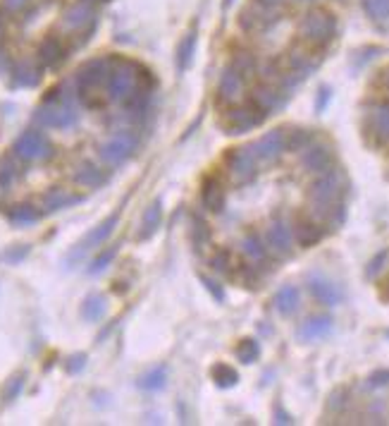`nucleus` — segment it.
Segmentation results:
<instances>
[{"instance_id": "obj_1", "label": "nucleus", "mask_w": 389, "mask_h": 426, "mask_svg": "<svg viewBox=\"0 0 389 426\" xmlns=\"http://www.w3.org/2000/svg\"><path fill=\"white\" fill-rule=\"evenodd\" d=\"M349 189V178L344 168H329L325 173H320L318 178L311 182L308 187V199H311L313 213H320L322 208L344 201V194Z\"/></svg>"}, {"instance_id": "obj_2", "label": "nucleus", "mask_w": 389, "mask_h": 426, "mask_svg": "<svg viewBox=\"0 0 389 426\" xmlns=\"http://www.w3.org/2000/svg\"><path fill=\"white\" fill-rule=\"evenodd\" d=\"M146 77H150V72L143 70L138 63L113 58V70H110V77L105 82V96L113 103H122Z\"/></svg>"}, {"instance_id": "obj_3", "label": "nucleus", "mask_w": 389, "mask_h": 426, "mask_svg": "<svg viewBox=\"0 0 389 426\" xmlns=\"http://www.w3.org/2000/svg\"><path fill=\"white\" fill-rule=\"evenodd\" d=\"M337 17L329 10H311L308 15H303L299 22V34L306 43H311L313 48H325L337 38Z\"/></svg>"}, {"instance_id": "obj_4", "label": "nucleus", "mask_w": 389, "mask_h": 426, "mask_svg": "<svg viewBox=\"0 0 389 426\" xmlns=\"http://www.w3.org/2000/svg\"><path fill=\"white\" fill-rule=\"evenodd\" d=\"M136 147H138V134L134 129H117L108 142L101 144L98 159H101L105 166H120L122 161H127L129 156L134 154Z\"/></svg>"}, {"instance_id": "obj_5", "label": "nucleus", "mask_w": 389, "mask_h": 426, "mask_svg": "<svg viewBox=\"0 0 389 426\" xmlns=\"http://www.w3.org/2000/svg\"><path fill=\"white\" fill-rule=\"evenodd\" d=\"M12 156L17 161H31V163H38V161H48L53 156V147L48 142V137L38 129H29L24 132L19 139L15 142L12 147Z\"/></svg>"}, {"instance_id": "obj_6", "label": "nucleus", "mask_w": 389, "mask_h": 426, "mask_svg": "<svg viewBox=\"0 0 389 426\" xmlns=\"http://www.w3.org/2000/svg\"><path fill=\"white\" fill-rule=\"evenodd\" d=\"M227 170L236 185H251L258 178V159L253 156L251 147L232 149L227 154Z\"/></svg>"}, {"instance_id": "obj_7", "label": "nucleus", "mask_w": 389, "mask_h": 426, "mask_svg": "<svg viewBox=\"0 0 389 426\" xmlns=\"http://www.w3.org/2000/svg\"><path fill=\"white\" fill-rule=\"evenodd\" d=\"M263 120H265V115L246 101L243 106H229L225 117H222V129L227 134H243L251 132L253 127H258Z\"/></svg>"}, {"instance_id": "obj_8", "label": "nucleus", "mask_w": 389, "mask_h": 426, "mask_svg": "<svg viewBox=\"0 0 389 426\" xmlns=\"http://www.w3.org/2000/svg\"><path fill=\"white\" fill-rule=\"evenodd\" d=\"M280 22V15L273 5H265L261 0H253L251 5L241 10L239 15V27L243 31H268Z\"/></svg>"}, {"instance_id": "obj_9", "label": "nucleus", "mask_w": 389, "mask_h": 426, "mask_svg": "<svg viewBox=\"0 0 389 426\" xmlns=\"http://www.w3.org/2000/svg\"><path fill=\"white\" fill-rule=\"evenodd\" d=\"M263 240H265V247H268V252L273 254V257H277V259L292 257V252H294V233H292V228L287 225V220L275 218L273 225L265 230V238H263Z\"/></svg>"}, {"instance_id": "obj_10", "label": "nucleus", "mask_w": 389, "mask_h": 426, "mask_svg": "<svg viewBox=\"0 0 389 426\" xmlns=\"http://www.w3.org/2000/svg\"><path fill=\"white\" fill-rule=\"evenodd\" d=\"M289 96L292 94H287L285 89H280V87H275V84H261V87H256L253 89V94H251V98H248V103L256 108V110H261L263 115L265 117H270L275 113V110H280V108H285L287 106V101H289Z\"/></svg>"}, {"instance_id": "obj_11", "label": "nucleus", "mask_w": 389, "mask_h": 426, "mask_svg": "<svg viewBox=\"0 0 389 426\" xmlns=\"http://www.w3.org/2000/svg\"><path fill=\"white\" fill-rule=\"evenodd\" d=\"M251 151L256 159L263 163L280 161V156L287 151V129H282V127L270 129L268 134H263L258 142L251 144Z\"/></svg>"}, {"instance_id": "obj_12", "label": "nucleus", "mask_w": 389, "mask_h": 426, "mask_svg": "<svg viewBox=\"0 0 389 426\" xmlns=\"http://www.w3.org/2000/svg\"><path fill=\"white\" fill-rule=\"evenodd\" d=\"M94 27H96V12L87 3H79V5H75V8H70L67 15L62 17V29L70 31V34L87 36V34H91V29Z\"/></svg>"}, {"instance_id": "obj_13", "label": "nucleus", "mask_w": 389, "mask_h": 426, "mask_svg": "<svg viewBox=\"0 0 389 426\" xmlns=\"http://www.w3.org/2000/svg\"><path fill=\"white\" fill-rule=\"evenodd\" d=\"M301 166L308 170V173H325L334 166V151L327 147V144H308L301 151Z\"/></svg>"}, {"instance_id": "obj_14", "label": "nucleus", "mask_w": 389, "mask_h": 426, "mask_svg": "<svg viewBox=\"0 0 389 426\" xmlns=\"http://www.w3.org/2000/svg\"><path fill=\"white\" fill-rule=\"evenodd\" d=\"M241 89H243V77L227 63V68L220 75V82H217V103L234 106L241 96Z\"/></svg>"}, {"instance_id": "obj_15", "label": "nucleus", "mask_w": 389, "mask_h": 426, "mask_svg": "<svg viewBox=\"0 0 389 426\" xmlns=\"http://www.w3.org/2000/svg\"><path fill=\"white\" fill-rule=\"evenodd\" d=\"M308 290L325 307H337L341 299H344V292H341L332 280H327L325 275H311V278H308Z\"/></svg>"}, {"instance_id": "obj_16", "label": "nucleus", "mask_w": 389, "mask_h": 426, "mask_svg": "<svg viewBox=\"0 0 389 426\" xmlns=\"http://www.w3.org/2000/svg\"><path fill=\"white\" fill-rule=\"evenodd\" d=\"M36 58H38L41 70L55 68V65H60L65 58H67V46H65L57 36H48V38H43L41 46H38Z\"/></svg>"}, {"instance_id": "obj_17", "label": "nucleus", "mask_w": 389, "mask_h": 426, "mask_svg": "<svg viewBox=\"0 0 389 426\" xmlns=\"http://www.w3.org/2000/svg\"><path fill=\"white\" fill-rule=\"evenodd\" d=\"M201 201L208 211L213 213H222L225 211V201H227V192H225V185H222L220 178H208L203 182V189H201Z\"/></svg>"}, {"instance_id": "obj_18", "label": "nucleus", "mask_w": 389, "mask_h": 426, "mask_svg": "<svg viewBox=\"0 0 389 426\" xmlns=\"http://www.w3.org/2000/svg\"><path fill=\"white\" fill-rule=\"evenodd\" d=\"M329 331H332V316L320 314V316H311L303 321L299 331H296V338H299L301 343H313V340L325 338Z\"/></svg>"}, {"instance_id": "obj_19", "label": "nucleus", "mask_w": 389, "mask_h": 426, "mask_svg": "<svg viewBox=\"0 0 389 426\" xmlns=\"http://www.w3.org/2000/svg\"><path fill=\"white\" fill-rule=\"evenodd\" d=\"M294 240H296V245L299 247H315L318 242L325 238L327 235V228L322 225V223H318V220H299L294 225Z\"/></svg>"}, {"instance_id": "obj_20", "label": "nucleus", "mask_w": 389, "mask_h": 426, "mask_svg": "<svg viewBox=\"0 0 389 426\" xmlns=\"http://www.w3.org/2000/svg\"><path fill=\"white\" fill-rule=\"evenodd\" d=\"M368 129L375 134V139L382 144H389V106L378 103L371 113H368Z\"/></svg>"}, {"instance_id": "obj_21", "label": "nucleus", "mask_w": 389, "mask_h": 426, "mask_svg": "<svg viewBox=\"0 0 389 426\" xmlns=\"http://www.w3.org/2000/svg\"><path fill=\"white\" fill-rule=\"evenodd\" d=\"M241 252H243V257L251 261V264H258V266L265 264L268 257H270V252L265 247V240H263L258 233H246V235H243Z\"/></svg>"}, {"instance_id": "obj_22", "label": "nucleus", "mask_w": 389, "mask_h": 426, "mask_svg": "<svg viewBox=\"0 0 389 426\" xmlns=\"http://www.w3.org/2000/svg\"><path fill=\"white\" fill-rule=\"evenodd\" d=\"M301 304V292L296 285H285L280 287L275 294V309L282 314V316H292V314L299 309Z\"/></svg>"}, {"instance_id": "obj_23", "label": "nucleus", "mask_w": 389, "mask_h": 426, "mask_svg": "<svg viewBox=\"0 0 389 426\" xmlns=\"http://www.w3.org/2000/svg\"><path fill=\"white\" fill-rule=\"evenodd\" d=\"M105 180H108V170L98 168V166H94V163H82L75 173V182L82 187H87V189L101 187Z\"/></svg>"}, {"instance_id": "obj_24", "label": "nucleus", "mask_w": 389, "mask_h": 426, "mask_svg": "<svg viewBox=\"0 0 389 426\" xmlns=\"http://www.w3.org/2000/svg\"><path fill=\"white\" fill-rule=\"evenodd\" d=\"M160 220H163V201L155 199L153 204L146 208V213H143L141 230H138V240L150 238V235H153L158 228H160Z\"/></svg>"}, {"instance_id": "obj_25", "label": "nucleus", "mask_w": 389, "mask_h": 426, "mask_svg": "<svg viewBox=\"0 0 389 426\" xmlns=\"http://www.w3.org/2000/svg\"><path fill=\"white\" fill-rule=\"evenodd\" d=\"M229 65H232V68L243 77V82L251 80L256 72H258V60H256V55L248 53V50H239V53H234Z\"/></svg>"}, {"instance_id": "obj_26", "label": "nucleus", "mask_w": 389, "mask_h": 426, "mask_svg": "<svg viewBox=\"0 0 389 426\" xmlns=\"http://www.w3.org/2000/svg\"><path fill=\"white\" fill-rule=\"evenodd\" d=\"M191 240H194L196 247H208L210 242H213V230H210V225L206 220H203L201 213H194V218H191Z\"/></svg>"}, {"instance_id": "obj_27", "label": "nucleus", "mask_w": 389, "mask_h": 426, "mask_svg": "<svg viewBox=\"0 0 389 426\" xmlns=\"http://www.w3.org/2000/svg\"><path fill=\"white\" fill-rule=\"evenodd\" d=\"M234 352L241 364H253V362H258V357H261V343L253 338H243L241 343L236 345Z\"/></svg>"}, {"instance_id": "obj_28", "label": "nucleus", "mask_w": 389, "mask_h": 426, "mask_svg": "<svg viewBox=\"0 0 389 426\" xmlns=\"http://www.w3.org/2000/svg\"><path fill=\"white\" fill-rule=\"evenodd\" d=\"M194 53H196V29H191L180 46V58H177V68H180V72L189 68L191 60H194Z\"/></svg>"}, {"instance_id": "obj_29", "label": "nucleus", "mask_w": 389, "mask_h": 426, "mask_svg": "<svg viewBox=\"0 0 389 426\" xmlns=\"http://www.w3.org/2000/svg\"><path fill=\"white\" fill-rule=\"evenodd\" d=\"M210 373H213V381L220 385V388H232V385H236V381H239V373L229 364H215Z\"/></svg>"}, {"instance_id": "obj_30", "label": "nucleus", "mask_w": 389, "mask_h": 426, "mask_svg": "<svg viewBox=\"0 0 389 426\" xmlns=\"http://www.w3.org/2000/svg\"><path fill=\"white\" fill-rule=\"evenodd\" d=\"M210 268L217 273V275H232L234 273V264H232V252L229 249H220V252H215L213 257H210Z\"/></svg>"}, {"instance_id": "obj_31", "label": "nucleus", "mask_w": 389, "mask_h": 426, "mask_svg": "<svg viewBox=\"0 0 389 426\" xmlns=\"http://www.w3.org/2000/svg\"><path fill=\"white\" fill-rule=\"evenodd\" d=\"M361 5L373 22H389V0H361Z\"/></svg>"}, {"instance_id": "obj_32", "label": "nucleus", "mask_w": 389, "mask_h": 426, "mask_svg": "<svg viewBox=\"0 0 389 426\" xmlns=\"http://www.w3.org/2000/svg\"><path fill=\"white\" fill-rule=\"evenodd\" d=\"M308 144H313L311 129H292V132H287V151H303Z\"/></svg>"}, {"instance_id": "obj_33", "label": "nucleus", "mask_w": 389, "mask_h": 426, "mask_svg": "<svg viewBox=\"0 0 389 426\" xmlns=\"http://www.w3.org/2000/svg\"><path fill=\"white\" fill-rule=\"evenodd\" d=\"M117 220H120V211L110 215V218L105 220L103 225H98V230H94V233L89 235V238H87V242H84V247H91V245H96V242H101V240H105V238H108V235L113 233V228L117 225Z\"/></svg>"}, {"instance_id": "obj_34", "label": "nucleus", "mask_w": 389, "mask_h": 426, "mask_svg": "<svg viewBox=\"0 0 389 426\" xmlns=\"http://www.w3.org/2000/svg\"><path fill=\"white\" fill-rule=\"evenodd\" d=\"M165 378H168V371H165V366H158V369H153L150 373H146V376L141 378V388L146 390H158L165 385Z\"/></svg>"}, {"instance_id": "obj_35", "label": "nucleus", "mask_w": 389, "mask_h": 426, "mask_svg": "<svg viewBox=\"0 0 389 426\" xmlns=\"http://www.w3.org/2000/svg\"><path fill=\"white\" fill-rule=\"evenodd\" d=\"M387 257H389V252H387V249H382V252H378L371 261H368V268H366V278L368 280H373L375 275L382 271V266H385Z\"/></svg>"}, {"instance_id": "obj_36", "label": "nucleus", "mask_w": 389, "mask_h": 426, "mask_svg": "<svg viewBox=\"0 0 389 426\" xmlns=\"http://www.w3.org/2000/svg\"><path fill=\"white\" fill-rule=\"evenodd\" d=\"M103 311H105L103 297H91V299H87V307H84V316H87V319H91V321L101 319Z\"/></svg>"}, {"instance_id": "obj_37", "label": "nucleus", "mask_w": 389, "mask_h": 426, "mask_svg": "<svg viewBox=\"0 0 389 426\" xmlns=\"http://www.w3.org/2000/svg\"><path fill=\"white\" fill-rule=\"evenodd\" d=\"M201 283H203V287H206L210 294H213L215 302H225V290H222V285L217 283V280L208 278V275H201Z\"/></svg>"}, {"instance_id": "obj_38", "label": "nucleus", "mask_w": 389, "mask_h": 426, "mask_svg": "<svg viewBox=\"0 0 389 426\" xmlns=\"http://www.w3.org/2000/svg\"><path fill=\"white\" fill-rule=\"evenodd\" d=\"M389 385V369H378L368 376V388H385Z\"/></svg>"}, {"instance_id": "obj_39", "label": "nucleus", "mask_w": 389, "mask_h": 426, "mask_svg": "<svg viewBox=\"0 0 389 426\" xmlns=\"http://www.w3.org/2000/svg\"><path fill=\"white\" fill-rule=\"evenodd\" d=\"M344 405H346V393H344V390H337L332 398H329L327 410H329V412H339L341 408H344Z\"/></svg>"}, {"instance_id": "obj_40", "label": "nucleus", "mask_w": 389, "mask_h": 426, "mask_svg": "<svg viewBox=\"0 0 389 426\" xmlns=\"http://www.w3.org/2000/svg\"><path fill=\"white\" fill-rule=\"evenodd\" d=\"M29 3L31 0H3V10L10 12V15H15V12H22Z\"/></svg>"}, {"instance_id": "obj_41", "label": "nucleus", "mask_w": 389, "mask_h": 426, "mask_svg": "<svg viewBox=\"0 0 389 426\" xmlns=\"http://www.w3.org/2000/svg\"><path fill=\"white\" fill-rule=\"evenodd\" d=\"M275 422H277V424H292L294 419L289 417L287 412L280 408V405H275Z\"/></svg>"}, {"instance_id": "obj_42", "label": "nucleus", "mask_w": 389, "mask_h": 426, "mask_svg": "<svg viewBox=\"0 0 389 426\" xmlns=\"http://www.w3.org/2000/svg\"><path fill=\"white\" fill-rule=\"evenodd\" d=\"M327 101H329V89H327V87H322V89H320L318 101H315V110H318V113H320V110L327 106Z\"/></svg>"}, {"instance_id": "obj_43", "label": "nucleus", "mask_w": 389, "mask_h": 426, "mask_svg": "<svg viewBox=\"0 0 389 426\" xmlns=\"http://www.w3.org/2000/svg\"><path fill=\"white\" fill-rule=\"evenodd\" d=\"M113 257H115V249H110V252H105V254H103V257H101V259H98V261H96V264H94V271H101V268H103L105 264H108V261H110V259H113Z\"/></svg>"}, {"instance_id": "obj_44", "label": "nucleus", "mask_w": 389, "mask_h": 426, "mask_svg": "<svg viewBox=\"0 0 389 426\" xmlns=\"http://www.w3.org/2000/svg\"><path fill=\"white\" fill-rule=\"evenodd\" d=\"M261 3H265V5H273V8H277V5H280L282 0H261Z\"/></svg>"}, {"instance_id": "obj_45", "label": "nucleus", "mask_w": 389, "mask_h": 426, "mask_svg": "<svg viewBox=\"0 0 389 426\" xmlns=\"http://www.w3.org/2000/svg\"><path fill=\"white\" fill-rule=\"evenodd\" d=\"M385 297L389 299V280H387V287H385Z\"/></svg>"}, {"instance_id": "obj_46", "label": "nucleus", "mask_w": 389, "mask_h": 426, "mask_svg": "<svg viewBox=\"0 0 389 426\" xmlns=\"http://www.w3.org/2000/svg\"><path fill=\"white\" fill-rule=\"evenodd\" d=\"M234 3V0H225V8H229V5H232Z\"/></svg>"}, {"instance_id": "obj_47", "label": "nucleus", "mask_w": 389, "mask_h": 426, "mask_svg": "<svg viewBox=\"0 0 389 426\" xmlns=\"http://www.w3.org/2000/svg\"><path fill=\"white\" fill-rule=\"evenodd\" d=\"M385 82H387V89H389V70H387V77H385Z\"/></svg>"}, {"instance_id": "obj_48", "label": "nucleus", "mask_w": 389, "mask_h": 426, "mask_svg": "<svg viewBox=\"0 0 389 426\" xmlns=\"http://www.w3.org/2000/svg\"><path fill=\"white\" fill-rule=\"evenodd\" d=\"M296 3H313V0H296Z\"/></svg>"}, {"instance_id": "obj_49", "label": "nucleus", "mask_w": 389, "mask_h": 426, "mask_svg": "<svg viewBox=\"0 0 389 426\" xmlns=\"http://www.w3.org/2000/svg\"><path fill=\"white\" fill-rule=\"evenodd\" d=\"M387 336H389V331H387Z\"/></svg>"}]
</instances>
